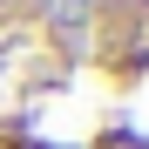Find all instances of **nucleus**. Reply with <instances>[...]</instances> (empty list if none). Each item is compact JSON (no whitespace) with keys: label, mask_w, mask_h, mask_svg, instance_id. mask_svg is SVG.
Here are the masks:
<instances>
[{"label":"nucleus","mask_w":149,"mask_h":149,"mask_svg":"<svg viewBox=\"0 0 149 149\" xmlns=\"http://www.w3.org/2000/svg\"><path fill=\"white\" fill-rule=\"evenodd\" d=\"M41 20L61 34V47H81V34H88V0H41Z\"/></svg>","instance_id":"f257e3e1"}]
</instances>
